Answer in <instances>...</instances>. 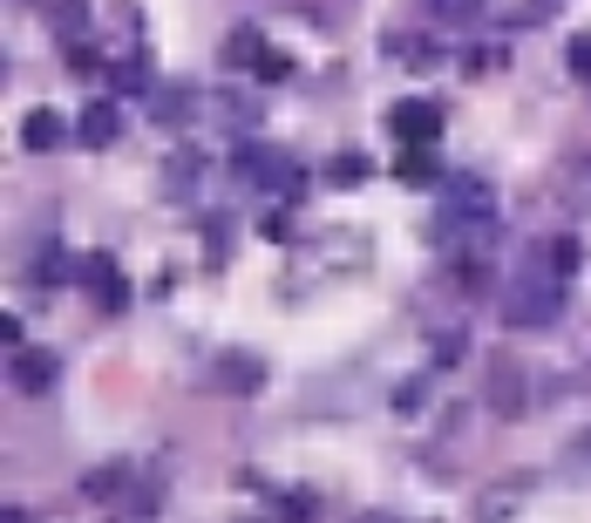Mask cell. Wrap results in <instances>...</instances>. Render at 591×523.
<instances>
[{"label": "cell", "mask_w": 591, "mask_h": 523, "mask_svg": "<svg viewBox=\"0 0 591 523\" xmlns=\"http://www.w3.org/2000/svg\"><path fill=\"white\" fill-rule=\"evenodd\" d=\"M565 62H571V75H584V83H591V28L571 34V55H565Z\"/></svg>", "instance_id": "obj_19"}, {"label": "cell", "mask_w": 591, "mask_h": 523, "mask_svg": "<svg viewBox=\"0 0 591 523\" xmlns=\"http://www.w3.org/2000/svg\"><path fill=\"white\" fill-rule=\"evenodd\" d=\"M558 313H565L558 279H517V286L503 293V319H510V327H550Z\"/></svg>", "instance_id": "obj_1"}, {"label": "cell", "mask_w": 591, "mask_h": 523, "mask_svg": "<svg viewBox=\"0 0 591 523\" xmlns=\"http://www.w3.org/2000/svg\"><path fill=\"white\" fill-rule=\"evenodd\" d=\"M116 490H123V462H102L83 476V497H116Z\"/></svg>", "instance_id": "obj_14"}, {"label": "cell", "mask_w": 591, "mask_h": 523, "mask_svg": "<svg viewBox=\"0 0 591 523\" xmlns=\"http://www.w3.org/2000/svg\"><path fill=\"white\" fill-rule=\"evenodd\" d=\"M280 523H313V497H280Z\"/></svg>", "instance_id": "obj_20"}, {"label": "cell", "mask_w": 591, "mask_h": 523, "mask_svg": "<svg viewBox=\"0 0 591 523\" xmlns=\"http://www.w3.org/2000/svg\"><path fill=\"white\" fill-rule=\"evenodd\" d=\"M75 137H83L89 150H109L116 137H123V109H116L109 96H96V102L83 109V123H75Z\"/></svg>", "instance_id": "obj_5"}, {"label": "cell", "mask_w": 591, "mask_h": 523, "mask_svg": "<svg viewBox=\"0 0 591 523\" xmlns=\"http://www.w3.org/2000/svg\"><path fill=\"white\" fill-rule=\"evenodd\" d=\"M361 523H387V516H361Z\"/></svg>", "instance_id": "obj_24"}, {"label": "cell", "mask_w": 591, "mask_h": 523, "mask_svg": "<svg viewBox=\"0 0 591 523\" xmlns=\"http://www.w3.org/2000/svg\"><path fill=\"white\" fill-rule=\"evenodd\" d=\"M68 68H75V75H96V68H102V55H89V48H75V55H68Z\"/></svg>", "instance_id": "obj_23"}, {"label": "cell", "mask_w": 591, "mask_h": 523, "mask_svg": "<svg viewBox=\"0 0 591 523\" xmlns=\"http://www.w3.org/2000/svg\"><path fill=\"white\" fill-rule=\"evenodd\" d=\"M259 55H265V34H259V28H231V42H225V62H231V68H252Z\"/></svg>", "instance_id": "obj_12"}, {"label": "cell", "mask_w": 591, "mask_h": 523, "mask_svg": "<svg viewBox=\"0 0 591 523\" xmlns=\"http://www.w3.org/2000/svg\"><path fill=\"white\" fill-rule=\"evenodd\" d=\"M490 401H496V415H524V374L510 360H490Z\"/></svg>", "instance_id": "obj_7"}, {"label": "cell", "mask_w": 591, "mask_h": 523, "mask_svg": "<svg viewBox=\"0 0 591 523\" xmlns=\"http://www.w3.org/2000/svg\"><path fill=\"white\" fill-rule=\"evenodd\" d=\"M55 28H62V34H83V28H89V0H62V8H55Z\"/></svg>", "instance_id": "obj_17"}, {"label": "cell", "mask_w": 591, "mask_h": 523, "mask_svg": "<svg viewBox=\"0 0 591 523\" xmlns=\"http://www.w3.org/2000/svg\"><path fill=\"white\" fill-rule=\"evenodd\" d=\"M75 279L89 286V299H96L102 313H123V306H130V279H123V265H116L109 252H89L83 265H75Z\"/></svg>", "instance_id": "obj_2"}, {"label": "cell", "mask_w": 591, "mask_h": 523, "mask_svg": "<svg viewBox=\"0 0 591 523\" xmlns=\"http://www.w3.org/2000/svg\"><path fill=\"white\" fill-rule=\"evenodd\" d=\"M422 401H428V388H422V381H408L402 394H394V408H402V415H415V408H422Z\"/></svg>", "instance_id": "obj_21"}, {"label": "cell", "mask_w": 591, "mask_h": 523, "mask_svg": "<svg viewBox=\"0 0 591 523\" xmlns=\"http://www.w3.org/2000/svg\"><path fill=\"white\" fill-rule=\"evenodd\" d=\"M387 130L402 137V143H436V137H442V102H428V96H415V102H394Z\"/></svg>", "instance_id": "obj_4"}, {"label": "cell", "mask_w": 591, "mask_h": 523, "mask_svg": "<svg viewBox=\"0 0 591 523\" xmlns=\"http://www.w3.org/2000/svg\"><path fill=\"white\" fill-rule=\"evenodd\" d=\"M245 177H252L259 190H286V197L306 190V171L293 164L286 150H245Z\"/></svg>", "instance_id": "obj_3"}, {"label": "cell", "mask_w": 591, "mask_h": 523, "mask_svg": "<svg viewBox=\"0 0 591 523\" xmlns=\"http://www.w3.org/2000/svg\"><path fill=\"white\" fill-rule=\"evenodd\" d=\"M14 388H21V394L55 388V353H48V347H21V353H14Z\"/></svg>", "instance_id": "obj_6"}, {"label": "cell", "mask_w": 591, "mask_h": 523, "mask_svg": "<svg viewBox=\"0 0 591 523\" xmlns=\"http://www.w3.org/2000/svg\"><path fill=\"white\" fill-rule=\"evenodd\" d=\"M394 177H402V184H436V177H442V156H436V143H408V156L394 164Z\"/></svg>", "instance_id": "obj_9"}, {"label": "cell", "mask_w": 591, "mask_h": 523, "mask_svg": "<svg viewBox=\"0 0 591 523\" xmlns=\"http://www.w3.org/2000/svg\"><path fill=\"white\" fill-rule=\"evenodd\" d=\"M483 0H436V14H449V21H462V14H477Z\"/></svg>", "instance_id": "obj_22"}, {"label": "cell", "mask_w": 591, "mask_h": 523, "mask_svg": "<svg viewBox=\"0 0 591 523\" xmlns=\"http://www.w3.org/2000/svg\"><path fill=\"white\" fill-rule=\"evenodd\" d=\"M218 388H231V394H259V388H265V368H259L252 353H225V360H218Z\"/></svg>", "instance_id": "obj_8"}, {"label": "cell", "mask_w": 591, "mask_h": 523, "mask_svg": "<svg viewBox=\"0 0 591 523\" xmlns=\"http://www.w3.org/2000/svg\"><path fill=\"white\" fill-rule=\"evenodd\" d=\"M34 279H42V286H62V279H68V259H62V246H42V259H34Z\"/></svg>", "instance_id": "obj_16"}, {"label": "cell", "mask_w": 591, "mask_h": 523, "mask_svg": "<svg viewBox=\"0 0 591 523\" xmlns=\"http://www.w3.org/2000/svg\"><path fill=\"white\" fill-rule=\"evenodd\" d=\"M62 137H68V123H62L55 109H34L28 123H21V150H55Z\"/></svg>", "instance_id": "obj_10"}, {"label": "cell", "mask_w": 591, "mask_h": 523, "mask_svg": "<svg viewBox=\"0 0 591 523\" xmlns=\"http://www.w3.org/2000/svg\"><path fill=\"white\" fill-rule=\"evenodd\" d=\"M327 184H340V190H353V184H368V156H361V150H340L333 164H327Z\"/></svg>", "instance_id": "obj_13"}, {"label": "cell", "mask_w": 591, "mask_h": 523, "mask_svg": "<svg viewBox=\"0 0 591 523\" xmlns=\"http://www.w3.org/2000/svg\"><path fill=\"white\" fill-rule=\"evenodd\" d=\"M578 259H584L578 238H558V246H550V279H571V272H578Z\"/></svg>", "instance_id": "obj_15"}, {"label": "cell", "mask_w": 591, "mask_h": 523, "mask_svg": "<svg viewBox=\"0 0 591 523\" xmlns=\"http://www.w3.org/2000/svg\"><path fill=\"white\" fill-rule=\"evenodd\" d=\"M252 68H259V83H286V75H293V62H286L280 48H265V55H259Z\"/></svg>", "instance_id": "obj_18"}, {"label": "cell", "mask_w": 591, "mask_h": 523, "mask_svg": "<svg viewBox=\"0 0 591 523\" xmlns=\"http://www.w3.org/2000/svg\"><path fill=\"white\" fill-rule=\"evenodd\" d=\"M442 197H449V211H456V218H477V211L490 205V184H483V177H449Z\"/></svg>", "instance_id": "obj_11"}]
</instances>
